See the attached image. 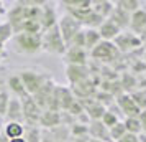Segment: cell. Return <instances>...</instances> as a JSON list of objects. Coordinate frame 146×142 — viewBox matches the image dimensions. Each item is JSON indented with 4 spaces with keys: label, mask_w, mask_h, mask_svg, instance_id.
Masks as SVG:
<instances>
[{
    "label": "cell",
    "mask_w": 146,
    "mask_h": 142,
    "mask_svg": "<svg viewBox=\"0 0 146 142\" xmlns=\"http://www.w3.org/2000/svg\"><path fill=\"white\" fill-rule=\"evenodd\" d=\"M12 50L18 55L33 56L43 51L41 33H15L12 38Z\"/></svg>",
    "instance_id": "6da1fadb"
},
{
    "label": "cell",
    "mask_w": 146,
    "mask_h": 142,
    "mask_svg": "<svg viewBox=\"0 0 146 142\" xmlns=\"http://www.w3.org/2000/svg\"><path fill=\"white\" fill-rule=\"evenodd\" d=\"M41 40H43V51H46L49 55H58V56H64L67 50V45L62 35L59 32V27L49 28L46 32L41 33Z\"/></svg>",
    "instance_id": "7a4b0ae2"
},
{
    "label": "cell",
    "mask_w": 146,
    "mask_h": 142,
    "mask_svg": "<svg viewBox=\"0 0 146 142\" xmlns=\"http://www.w3.org/2000/svg\"><path fill=\"white\" fill-rule=\"evenodd\" d=\"M18 75H20L21 81H23V84H25V89L28 91L30 96H35L43 86H44V83H46L48 79H51L49 75H44V73H40V71H35V69H23V71H20Z\"/></svg>",
    "instance_id": "3957f363"
},
{
    "label": "cell",
    "mask_w": 146,
    "mask_h": 142,
    "mask_svg": "<svg viewBox=\"0 0 146 142\" xmlns=\"http://www.w3.org/2000/svg\"><path fill=\"white\" fill-rule=\"evenodd\" d=\"M58 27H59V32H61V35H62V38H64L67 46H69V43L76 38V35H79L80 32H82V25L69 13H64L62 17H59Z\"/></svg>",
    "instance_id": "277c9868"
},
{
    "label": "cell",
    "mask_w": 146,
    "mask_h": 142,
    "mask_svg": "<svg viewBox=\"0 0 146 142\" xmlns=\"http://www.w3.org/2000/svg\"><path fill=\"white\" fill-rule=\"evenodd\" d=\"M113 43H115V46L118 48L120 53H131V51H135V50H138V48H141L145 45L143 40H141V36L135 35L133 32H130V30L121 32V33L115 38Z\"/></svg>",
    "instance_id": "5b68a950"
},
{
    "label": "cell",
    "mask_w": 146,
    "mask_h": 142,
    "mask_svg": "<svg viewBox=\"0 0 146 142\" xmlns=\"http://www.w3.org/2000/svg\"><path fill=\"white\" fill-rule=\"evenodd\" d=\"M90 56L94 60L104 61V63H112V61L118 60L120 51H118V48L115 46L113 41H102L99 46H95L90 51Z\"/></svg>",
    "instance_id": "8992f818"
},
{
    "label": "cell",
    "mask_w": 146,
    "mask_h": 142,
    "mask_svg": "<svg viewBox=\"0 0 146 142\" xmlns=\"http://www.w3.org/2000/svg\"><path fill=\"white\" fill-rule=\"evenodd\" d=\"M21 102H23V116H25L27 126H40V119H41V114H43V109L35 102V99L31 96Z\"/></svg>",
    "instance_id": "52a82bcc"
},
{
    "label": "cell",
    "mask_w": 146,
    "mask_h": 142,
    "mask_svg": "<svg viewBox=\"0 0 146 142\" xmlns=\"http://www.w3.org/2000/svg\"><path fill=\"white\" fill-rule=\"evenodd\" d=\"M62 58H64L66 66H87L89 53H87L86 48L71 46L66 50V53H64Z\"/></svg>",
    "instance_id": "ba28073f"
},
{
    "label": "cell",
    "mask_w": 146,
    "mask_h": 142,
    "mask_svg": "<svg viewBox=\"0 0 146 142\" xmlns=\"http://www.w3.org/2000/svg\"><path fill=\"white\" fill-rule=\"evenodd\" d=\"M117 106L118 109L123 112L125 117H139L141 114V109L136 104V101L133 99L131 94H121L117 98Z\"/></svg>",
    "instance_id": "9c48e42d"
},
{
    "label": "cell",
    "mask_w": 146,
    "mask_h": 142,
    "mask_svg": "<svg viewBox=\"0 0 146 142\" xmlns=\"http://www.w3.org/2000/svg\"><path fill=\"white\" fill-rule=\"evenodd\" d=\"M54 5H56L54 2H44V5H43V10H41V27H43V32L56 27L58 22H59Z\"/></svg>",
    "instance_id": "30bf717a"
},
{
    "label": "cell",
    "mask_w": 146,
    "mask_h": 142,
    "mask_svg": "<svg viewBox=\"0 0 146 142\" xmlns=\"http://www.w3.org/2000/svg\"><path fill=\"white\" fill-rule=\"evenodd\" d=\"M66 76L71 86H76L90 79V69L87 66H66Z\"/></svg>",
    "instance_id": "8fae6325"
},
{
    "label": "cell",
    "mask_w": 146,
    "mask_h": 142,
    "mask_svg": "<svg viewBox=\"0 0 146 142\" xmlns=\"http://www.w3.org/2000/svg\"><path fill=\"white\" fill-rule=\"evenodd\" d=\"M5 119L7 122H25V116H23V102L18 99V98H13L10 99V104H8L7 114H5Z\"/></svg>",
    "instance_id": "7c38bea8"
},
{
    "label": "cell",
    "mask_w": 146,
    "mask_h": 142,
    "mask_svg": "<svg viewBox=\"0 0 146 142\" xmlns=\"http://www.w3.org/2000/svg\"><path fill=\"white\" fill-rule=\"evenodd\" d=\"M89 137L102 142H112L110 141V129L102 121H90V124H89Z\"/></svg>",
    "instance_id": "4fadbf2b"
},
{
    "label": "cell",
    "mask_w": 146,
    "mask_h": 142,
    "mask_svg": "<svg viewBox=\"0 0 146 142\" xmlns=\"http://www.w3.org/2000/svg\"><path fill=\"white\" fill-rule=\"evenodd\" d=\"M59 126H62V116L59 111H43L40 119V127L51 131V129H56Z\"/></svg>",
    "instance_id": "5bb4252c"
},
{
    "label": "cell",
    "mask_w": 146,
    "mask_h": 142,
    "mask_svg": "<svg viewBox=\"0 0 146 142\" xmlns=\"http://www.w3.org/2000/svg\"><path fill=\"white\" fill-rule=\"evenodd\" d=\"M130 32H133V33L138 35V36H143L145 35V32H146V5L131 15Z\"/></svg>",
    "instance_id": "9a60e30c"
},
{
    "label": "cell",
    "mask_w": 146,
    "mask_h": 142,
    "mask_svg": "<svg viewBox=\"0 0 146 142\" xmlns=\"http://www.w3.org/2000/svg\"><path fill=\"white\" fill-rule=\"evenodd\" d=\"M7 86H8V89H10V93L13 94V98H18L20 101H25V99L30 98L28 91L25 89V84H23V81H21L20 75H12L10 76L8 81H7Z\"/></svg>",
    "instance_id": "2e32d148"
},
{
    "label": "cell",
    "mask_w": 146,
    "mask_h": 142,
    "mask_svg": "<svg viewBox=\"0 0 146 142\" xmlns=\"http://www.w3.org/2000/svg\"><path fill=\"white\" fill-rule=\"evenodd\" d=\"M97 30H99L100 36H102V41H115V38L121 33V30H120L110 18L104 20V23H102Z\"/></svg>",
    "instance_id": "e0dca14e"
},
{
    "label": "cell",
    "mask_w": 146,
    "mask_h": 142,
    "mask_svg": "<svg viewBox=\"0 0 146 142\" xmlns=\"http://www.w3.org/2000/svg\"><path fill=\"white\" fill-rule=\"evenodd\" d=\"M110 20L117 25V27L121 30V32H125V30H130V22H131V15L128 13V12H125L123 8H120L115 5V8H113L112 15H110Z\"/></svg>",
    "instance_id": "ac0fdd59"
},
{
    "label": "cell",
    "mask_w": 146,
    "mask_h": 142,
    "mask_svg": "<svg viewBox=\"0 0 146 142\" xmlns=\"http://www.w3.org/2000/svg\"><path fill=\"white\" fill-rule=\"evenodd\" d=\"M113 8H115V2H110V0H92V10L104 20L110 18Z\"/></svg>",
    "instance_id": "d6986e66"
},
{
    "label": "cell",
    "mask_w": 146,
    "mask_h": 142,
    "mask_svg": "<svg viewBox=\"0 0 146 142\" xmlns=\"http://www.w3.org/2000/svg\"><path fill=\"white\" fill-rule=\"evenodd\" d=\"M25 126L21 124V122H7L5 124V127H3V134L7 137L8 141H12V139H20L25 135Z\"/></svg>",
    "instance_id": "ffe728a7"
},
{
    "label": "cell",
    "mask_w": 146,
    "mask_h": 142,
    "mask_svg": "<svg viewBox=\"0 0 146 142\" xmlns=\"http://www.w3.org/2000/svg\"><path fill=\"white\" fill-rule=\"evenodd\" d=\"M84 33H86V50L87 51H92L94 48L99 46L102 43V36H100L97 28H86Z\"/></svg>",
    "instance_id": "44dd1931"
},
{
    "label": "cell",
    "mask_w": 146,
    "mask_h": 142,
    "mask_svg": "<svg viewBox=\"0 0 146 142\" xmlns=\"http://www.w3.org/2000/svg\"><path fill=\"white\" fill-rule=\"evenodd\" d=\"M115 5L120 8H123L130 15H133L135 12H138L139 8L145 7L146 2H141V0H118V2H115Z\"/></svg>",
    "instance_id": "7402d4cb"
},
{
    "label": "cell",
    "mask_w": 146,
    "mask_h": 142,
    "mask_svg": "<svg viewBox=\"0 0 146 142\" xmlns=\"http://www.w3.org/2000/svg\"><path fill=\"white\" fill-rule=\"evenodd\" d=\"M123 124H125V127H126V132L135 134V135H141L143 134V127H141V121H139V117H125Z\"/></svg>",
    "instance_id": "603a6c76"
},
{
    "label": "cell",
    "mask_w": 146,
    "mask_h": 142,
    "mask_svg": "<svg viewBox=\"0 0 146 142\" xmlns=\"http://www.w3.org/2000/svg\"><path fill=\"white\" fill-rule=\"evenodd\" d=\"M25 141L27 142H41L43 141V131L40 126H28L25 129Z\"/></svg>",
    "instance_id": "cb8c5ba5"
},
{
    "label": "cell",
    "mask_w": 146,
    "mask_h": 142,
    "mask_svg": "<svg viewBox=\"0 0 146 142\" xmlns=\"http://www.w3.org/2000/svg\"><path fill=\"white\" fill-rule=\"evenodd\" d=\"M15 32L8 22H0V45H5L7 41H12Z\"/></svg>",
    "instance_id": "d4e9b609"
},
{
    "label": "cell",
    "mask_w": 146,
    "mask_h": 142,
    "mask_svg": "<svg viewBox=\"0 0 146 142\" xmlns=\"http://www.w3.org/2000/svg\"><path fill=\"white\" fill-rule=\"evenodd\" d=\"M126 134V127L123 121H120L118 124H115L113 127H110V141L112 142H118L120 139H123V135Z\"/></svg>",
    "instance_id": "484cf974"
},
{
    "label": "cell",
    "mask_w": 146,
    "mask_h": 142,
    "mask_svg": "<svg viewBox=\"0 0 146 142\" xmlns=\"http://www.w3.org/2000/svg\"><path fill=\"white\" fill-rule=\"evenodd\" d=\"M100 121H102V122L107 126V127L110 129V127H113L115 124H118V122H120V117H118V114H117L115 111H112V109H107L105 114H104V117H102Z\"/></svg>",
    "instance_id": "4316f807"
},
{
    "label": "cell",
    "mask_w": 146,
    "mask_h": 142,
    "mask_svg": "<svg viewBox=\"0 0 146 142\" xmlns=\"http://www.w3.org/2000/svg\"><path fill=\"white\" fill-rule=\"evenodd\" d=\"M10 99H12V96H10L7 91L3 89V91L0 93V116H5V114H7V109H8V104H10Z\"/></svg>",
    "instance_id": "83f0119b"
},
{
    "label": "cell",
    "mask_w": 146,
    "mask_h": 142,
    "mask_svg": "<svg viewBox=\"0 0 146 142\" xmlns=\"http://www.w3.org/2000/svg\"><path fill=\"white\" fill-rule=\"evenodd\" d=\"M118 142H139V135H135V134L126 132V134L123 135V139H120Z\"/></svg>",
    "instance_id": "f1b7e54d"
},
{
    "label": "cell",
    "mask_w": 146,
    "mask_h": 142,
    "mask_svg": "<svg viewBox=\"0 0 146 142\" xmlns=\"http://www.w3.org/2000/svg\"><path fill=\"white\" fill-rule=\"evenodd\" d=\"M139 121H141L143 134H146V109H145V111H141V114H139Z\"/></svg>",
    "instance_id": "f546056e"
},
{
    "label": "cell",
    "mask_w": 146,
    "mask_h": 142,
    "mask_svg": "<svg viewBox=\"0 0 146 142\" xmlns=\"http://www.w3.org/2000/svg\"><path fill=\"white\" fill-rule=\"evenodd\" d=\"M5 56H7V50H5V45H0V63L5 60Z\"/></svg>",
    "instance_id": "4dcf8cb0"
},
{
    "label": "cell",
    "mask_w": 146,
    "mask_h": 142,
    "mask_svg": "<svg viewBox=\"0 0 146 142\" xmlns=\"http://www.w3.org/2000/svg\"><path fill=\"white\" fill-rule=\"evenodd\" d=\"M7 7H5V3H3V2H0V18H2V17H5V15H7Z\"/></svg>",
    "instance_id": "1f68e13d"
},
{
    "label": "cell",
    "mask_w": 146,
    "mask_h": 142,
    "mask_svg": "<svg viewBox=\"0 0 146 142\" xmlns=\"http://www.w3.org/2000/svg\"><path fill=\"white\" fill-rule=\"evenodd\" d=\"M89 141H90V137H77L72 142H89Z\"/></svg>",
    "instance_id": "d6a6232c"
},
{
    "label": "cell",
    "mask_w": 146,
    "mask_h": 142,
    "mask_svg": "<svg viewBox=\"0 0 146 142\" xmlns=\"http://www.w3.org/2000/svg\"><path fill=\"white\" fill-rule=\"evenodd\" d=\"M7 142H27L25 137H20V139H12V141H7Z\"/></svg>",
    "instance_id": "836d02e7"
},
{
    "label": "cell",
    "mask_w": 146,
    "mask_h": 142,
    "mask_svg": "<svg viewBox=\"0 0 146 142\" xmlns=\"http://www.w3.org/2000/svg\"><path fill=\"white\" fill-rule=\"evenodd\" d=\"M141 40H143V43H145V41H146V32H145V35L141 36Z\"/></svg>",
    "instance_id": "e575fe53"
},
{
    "label": "cell",
    "mask_w": 146,
    "mask_h": 142,
    "mask_svg": "<svg viewBox=\"0 0 146 142\" xmlns=\"http://www.w3.org/2000/svg\"><path fill=\"white\" fill-rule=\"evenodd\" d=\"M89 142H102V141H95V139H90Z\"/></svg>",
    "instance_id": "d590c367"
},
{
    "label": "cell",
    "mask_w": 146,
    "mask_h": 142,
    "mask_svg": "<svg viewBox=\"0 0 146 142\" xmlns=\"http://www.w3.org/2000/svg\"><path fill=\"white\" fill-rule=\"evenodd\" d=\"M0 84H3V83H2V79H0ZM2 91H3V89H0V93H2Z\"/></svg>",
    "instance_id": "8d00e7d4"
},
{
    "label": "cell",
    "mask_w": 146,
    "mask_h": 142,
    "mask_svg": "<svg viewBox=\"0 0 146 142\" xmlns=\"http://www.w3.org/2000/svg\"><path fill=\"white\" fill-rule=\"evenodd\" d=\"M59 142H69V141H59Z\"/></svg>",
    "instance_id": "74e56055"
},
{
    "label": "cell",
    "mask_w": 146,
    "mask_h": 142,
    "mask_svg": "<svg viewBox=\"0 0 146 142\" xmlns=\"http://www.w3.org/2000/svg\"><path fill=\"white\" fill-rule=\"evenodd\" d=\"M145 60H146V55H145Z\"/></svg>",
    "instance_id": "f35d334b"
}]
</instances>
